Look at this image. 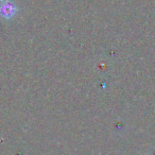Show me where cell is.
Listing matches in <instances>:
<instances>
[{
    "label": "cell",
    "mask_w": 155,
    "mask_h": 155,
    "mask_svg": "<svg viewBox=\"0 0 155 155\" xmlns=\"http://www.w3.org/2000/svg\"><path fill=\"white\" fill-rule=\"evenodd\" d=\"M17 13V8L10 0H1L0 1V16L5 19H10L14 17Z\"/></svg>",
    "instance_id": "cell-1"
}]
</instances>
